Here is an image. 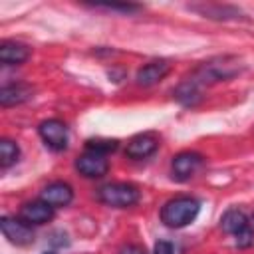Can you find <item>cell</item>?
<instances>
[{
    "instance_id": "obj_1",
    "label": "cell",
    "mask_w": 254,
    "mask_h": 254,
    "mask_svg": "<svg viewBox=\"0 0 254 254\" xmlns=\"http://www.w3.org/2000/svg\"><path fill=\"white\" fill-rule=\"evenodd\" d=\"M200 210V202L192 196H177L163 204L161 220L169 228H183L190 224Z\"/></svg>"
},
{
    "instance_id": "obj_2",
    "label": "cell",
    "mask_w": 254,
    "mask_h": 254,
    "mask_svg": "<svg viewBox=\"0 0 254 254\" xmlns=\"http://www.w3.org/2000/svg\"><path fill=\"white\" fill-rule=\"evenodd\" d=\"M97 198L107 206L127 208L139 200V189L129 183H109L97 190Z\"/></svg>"
},
{
    "instance_id": "obj_3",
    "label": "cell",
    "mask_w": 254,
    "mask_h": 254,
    "mask_svg": "<svg viewBox=\"0 0 254 254\" xmlns=\"http://www.w3.org/2000/svg\"><path fill=\"white\" fill-rule=\"evenodd\" d=\"M220 226L226 234H232L236 238L238 248H248L254 244V232H252L250 222L242 210H238V208L226 210L222 220H220Z\"/></svg>"
},
{
    "instance_id": "obj_4",
    "label": "cell",
    "mask_w": 254,
    "mask_h": 254,
    "mask_svg": "<svg viewBox=\"0 0 254 254\" xmlns=\"http://www.w3.org/2000/svg\"><path fill=\"white\" fill-rule=\"evenodd\" d=\"M40 137L44 143L54 151H64L67 147V127L60 119H46L38 127Z\"/></svg>"
},
{
    "instance_id": "obj_5",
    "label": "cell",
    "mask_w": 254,
    "mask_h": 254,
    "mask_svg": "<svg viewBox=\"0 0 254 254\" xmlns=\"http://www.w3.org/2000/svg\"><path fill=\"white\" fill-rule=\"evenodd\" d=\"M75 169L87 179H99L109 171V163H107L105 155L87 151L75 159Z\"/></svg>"
},
{
    "instance_id": "obj_6",
    "label": "cell",
    "mask_w": 254,
    "mask_h": 254,
    "mask_svg": "<svg viewBox=\"0 0 254 254\" xmlns=\"http://www.w3.org/2000/svg\"><path fill=\"white\" fill-rule=\"evenodd\" d=\"M200 165H202V157L198 153L183 151V153H179V155L173 157L171 171H173V177L177 181H187V179H190L198 171Z\"/></svg>"
},
{
    "instance_id": "obj_7",
    "label": "cell",
    "mask_w": 254,
    "mask_h": 254,
    "mask_svg": "<svg viewBox=\"0 0 254 254\" xmlns=\"http://www.w3.org/2000/svg\"><path fill=\"white\" fill-rule=\"evenodd\" d=\"M0 226H2L4 236L16 246H26V244L34 242V232H32L30 224H26L24 220H16V218H10V216H4L0 220Z\"/></svg>"
},
{
    "instance_id": "obj_8",
    "label": "cell",
    "mask_w": 254,
    "mask_h": 254,
    "mask_svg": "<svg viewBox=\"0 0 254 254\" xmlns=\"http://www.w3.org/2000/svg\"><path fill=\"white\" fill-rule=\"evenodd\" d=\"M169 71H171V64L167 60H153V62L145 64L143 67H139V71L135 75V81L143 87H149V85L159 83Z\"/></svg>"
},
{
    "instance_id": "obj_9",
    "label": "cell",
    "mask_w": 254,
    "mask_h": 254,
    "mask_svg": "<svg viewBox=\"0 0 254 254\" xmlns=\"http://www.w3.org/2000/svg\"><path fill=\"white\" fill-rule=\"evenodd\" d=\"M157 147H159V139L153 133H141L127 143L125 153L131 159H147L157 151Z\"/></svg>"
},
{
    "instance_id": "obj_10",
    "label": "cell",
    "mask_w": 254,
    "mask_h": 254,
    "mask_svg": "<svg viewBox=\"0 0 254 254\" xmlns=\"http://www.w3.org/2000/svg\"><path fill=\"white\" fill-rule=\"evenodd\" d=\"M52 216H54V206H50L44 200L26 202L20 208V220H24L26 224H46L48 220H52Z\"/></svg>"
},
{
    "instance_id": "obj_11",
    "label": "cell",
    "mask_w": 254,
    "mask_h": 254,
    "mask_svg": "<svg viewBox=\"0 0 254 254\" xmlns=\"http://www.w3.org/2000/svg\"><path fill=\"white\" fill-rule=\"evenodd\" d=\"M189 10H194L200 16L212 18V20H236V18H242V12L236 6H228V4H189Z\"/></svg>"
},
{
    "instance_id": "obj_12",
    "label": "cell",
    "mask_w": 254,
    "mask_h": 254,
    "mask_svg": "<svg viewBox=\"0 0 254 254\" xmlns=\"http://www.w3.org/2000/svg\"><path fill=\"white\" fill-rule=\"evenodd\" d=\"M40 200L48 202L50 206H67L71 200H73V190L67 183H52L48 185L42 194H40Z\"/></svg>"
},
{
    "instance_id": "obj_13",
    "label": "cell",
    "mask_w": 254,
    "mask_h": 254,
    "mask_svg": "<svg viewBox=\"0 0 254 254\" xmlns=\"http://www.w3.org/2000/svg\"><path fill=\"white\" fill-rule=\"evenodd\" d=\"M30 58V50L24 44L18 42H4L0 46V62L6 65H18L24 64Z\"/></svg>"
},
{
    "instance_id": "obj_14",
    "label": "cell",
    "mask_w": 254,
    "mask_h": 254,
    "mask_svg": "<svg viewBox=\"0 0 254 254\" xmlns=\"http://www.w3.org/2000/svg\"><path fill=\"white\" fill-rule=\"evenodd\" d=\"M32 95V89L26 83H12V85H4L0 91V103L2 107H10L16 103L26 101Z\"/></svg>"
},
{
    "instance_id": "obj_15",
    "label": "cell",
    "mask_w": 254,
    "mask_h": 254,
    "mask_svg": "<svg viewBox=\"0 0 254 254\" xmlns=\"http://www.w3.org/2000/svg\"><path fill=\"white\" fill-rule=\"evenodd\" d=\"M18 157H20V147L10 139H2L0 141V165H2V169L12 167L18 161Z\"/></svg>"
},
{
    "instance_id": "obj_16",
    "label": "cell",
    "mask_w": 254,
    "mask_h": 254,
    "mask_svg": "<svg viewBox=\"0 0 254 254\" xmlns=\"http://www.w3.org/2000/svg\"><path fill=\"white\" fill-rule=\"evenodd\" d=\"M87 151H93V153H99V155H107L111 151L117 149V141L115 139H89L85 143Z\"/></svg>"
},
{
    "instance_id": "obj_17",
    "label": "cell",
    "mask_w": 254,
    "mask_h": 254,
    "mask_svg": "<svg viewBox=\"0 0 254 254\" xmlns=\"http://www.w3.org/2000/svg\"><path fill=\"white\" fill-rule=\"evenodd\" d=\"M95 8H101V10H119V12H137L139 6L135 4H99Z\"/></svg>"
},
{
    "instance_id": "obj_18",
    "label": "cell",
    "mask_w": 254,
    "mask_h": 254,
    "mask_svg": "<svg viewBox=\"0 0 254 254\" xmlns=\"http://www.w3.org/2000/svg\"><path fill=\"white\" fill-rule=\"evenodd\" d=\"M153 254H175V248H173L171 242H167V240H159V242L155 244Z\"/></svg>"
},
{
    "instance_id": "obj_19",
    "label": "cell",
    "mask_w": 254,
    "mask_h": 254,
    "mask_svg": "<svg viewBox=\"0 0 254 254\" xmlns=\"http://www.w3.org/2000/svg\"><path fill=\"white\" fill-rule=\"evenodd\" d=\"M119 254H147V252H145L143 246H137V244H125V246L119 250Z\"/></svg>"
},
{
    "instance_id": "obj_20",
    "label": "cell",
    "mask_w": 254,
    "mask_h": 254,
    "mask_svg": "<svg viewBox=\"0 0 254 254\" xmlns=\"http://www.w3.org/2000/svg\"><path fill=\"white\" fill-rule=\"evenodd\" d=\"M46 254H52V252H46Z\"/></svg>"
},
{
    "instance_id": "obj_21",
    "label": "cell",
    "mask_w": 254,
    "mask_h": 254,
    "mask_svg": "<svg viewBox=\"0 0 254 254\" xmlns=\"http://www.w3.org/2000/svg\"><path fill=\"white\" fill-rule=\"evenodd\" d=\"M252 216H254V214H252Z\"/></svg>"
}]
</instances>
